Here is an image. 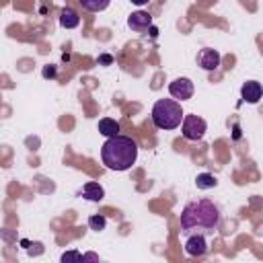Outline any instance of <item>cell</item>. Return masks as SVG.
Segmentation results:
<instances>
[{
    "label": "cell",
    "mask_w": 263,
    "mask_h": 263,
    "mask_svg": "<svg viewBox=\"0 0 263 263\" xmlns=\"http://www.w3.org/2000/svg\"><path fill=\"white\" fill-rule=\"evenodd\" d=\"M220 222V210L210 199H197L189 201L181 212V230H201V232H214Z\"/></svg>",
    "instance_id": "obj_1"
},
{
    "label": "cell",
    "mask_w": 263,
    "mask_h": 263,
    "mask_svg": "<svg viewBox=\"0 0 263 263\" xmlns=\"http://www.w3.org/2000/svg\"><path fill=\"white\" fill-rule=\"evenodd\" d=\"M138 158V144L127 136H111L101 146V160L111 171H127Z\"/></svg>",
    "instance_id": "obj_2"
},
{
    "label": "cell",
    "mask_w": 263,
    "mask_h": 263,
    "mask_svg": "<svg viewBox=\"0 0 263 263\" xmlns=\"http://www.w3.org/2000/svg\"><path fill=\"white\" fill-rule=\"evenodd\" d=\"M183 109L177 99H158L152 107V123L158 129H175L183 123Z\"/></svg>",
    "instance_id": "obj_3"
},
{
    "label": "cell",
    "mask_w": 263,
    "mask_h": 263,
    "mask_svg": "<svg viewBox=\"0 0 263 263\" xmlns=\"http://www.w3.org/2000/svg\"><path fill=\"white\" fill-rule=\"evenodd\" d=\"M208 129V123L205 119H201L199 115H185L183 117V123H181V134L185 140H191V142H197L203 138Z\"/></svg>",
    "instance_id": "obj_4"
},
{
    "label": "cell",
    "mask_w": 263,
    "mask_h": 263,
    "mask_svg": "<svg viewBox=\"0 0 263 263\" xmlns=\"http://www.w3.org/2000/svg\"><path fill=\"white\" fill-rule=\"evenodd\" d=\"M168 92H171V97L177 99V101H187V99L193 97V82H191L189 78H185V76L175 78V80L168 84Z\"/></svg>",
    "instance_id": "obj_5"
},
{
    "label": "cell",
    "mask_w": 263,
    "mask_h": 263,
    "mask_svg": "<svg viewBox=\"0 0 263 263\" xmlns=\"http://www.w3.org/2000/svg\"><path fill=\"white\" fill-rule=\"evenodd\" d=\"M197 66L203 68V70H208V72L216 70L220 66V53L216 49H212V47L199 49V53H197Z\"/></svg>",
    "instance_id": "obj_6"
},
{
    "label": "cell",
    "mask_w": 263,
    "mask_h": 263,
    "mask_svg": "<svg viewBox=\"0 0 263 263\" xmlns=\"http://www.w3.org/2000/svg\"><path fill=\"white\" fill-rule=\"evenodd\" d=\"M240 97H242V101L255 105V103L263 97V86H261V82H257V80H249V82H245L242 88H240Z\"/></svg>",
    "instance_id": "obj_7"
},
{
    "label": "cell",
    "mask_w": 263,
    "mask_h": 263,
    "mask_svg": "<svg viewBox=\"0 0 263 263\" xmlns=\"http://www.w3.org/2000/svg\"><path fill=\"white\" fill-rule=\"evenodd\" d=\"M185 251L187 255H193V257H199L208 251V242H205V236L203 234H193L185 240Z\"/></svg>",
    "instance_id": "obj_8"
},
{
    "label": "cell",
    "mask_w": 263,
    "mask_h": 263,
    "mask_svg": "<svg viewBox=\"0 0 263 263\" xmlns=\"http://www.w3.org/2000/svg\"><path fill=\"white\" fill-rule=\"evenodd\" d=\"M127 27L134 29V31H144V29H150L152 27V16L144 10H138V12H132L129 18H127Z\"/></svg>",
    "instance_id": "obj_9"
},
{
    "label": "cell",
    "mask_w": 263,
    "mask_h": 263,
    "mask_svg": "<svg viewBox=\"0 0 263 263\" xmlns=\"http://www.w3.org/2000/svg\"><path fill=\"white\" fill-rule=\"evenodd\" d=\"M60 25H62L64 29H74V27H78V25H80L78 12H76L74 8H70V6L62 8V12H60Z\"/></svg>",
    "instance_id": "obj_10"
},
{
    "label": "cell",
    "mask_w": 263,
    "mask_h": 263,
    "mask_svg": "<svg viewBox=\"0 0 263 263\" xmlns=\"http://www.w3.org/2000/svg\"><path fill=\"white\" fill-rule=\"evenodd\" d=\"M82 197H86L88 201H101L105 197V189L95 183V181H88L84 187H82Z\"/></svg>",
    "instance_id": "obj_11"
},
{
    "label": "cell",
    "mask_w": 263,
    "mask_h": 263,
    "mask_svg": "<svg viewBox=\"0 0 263 263\" xmlns=\"http://www.w3.org/2000/svg\"><path fill=\"white\" fill-rule=\"evenodd\" d=\"M99 132L105 136V138H111V136H117L119 134V123L111 117H103L99 119Z\"/></svg>",
    "instance_id": "obj_12"
},
{
    "label": "cell",
    "mask_w": 263,
    "mask_h": 263,
    "mask_svg": "<svg viewBox=\"0 0 263 263\" xmlns=\"http://www.w3.org/2000/svg\"><path fill=\"white\" fill-rule=\"evenodd\" d=\"M195 185H197V189H214V187L218 185V181H216L214 175H210V173H201V175H197Z\"/></svg>",
    "instance_id": "obj_13"
},
{
    "label": "cell",
    "mask_w": 263,
    "mask_h": 263,
    "mask_svg": "<svg viewBox=\"0 0 263 263\" xmlns=\"http://www.w3.org/2000/svg\"><path fill=\"white\" fill-rule=\"evenodd\" d=\"M86 10H90V12H101V10H105L107 6H109V2L111 0H78Z\"/></svg>",
    "instance_id": "obj_14"
},
{
    "label": "cell",
    "mask_w": 263,
    "mask_h": 263,
    "mask_svg": "<svg viewBox=\"0 0 263 263\" xmlns=\"http://www.w3.org/2000/svg\"><path fill=\"white\" fill-rule=\"evenodd\" d=\"M105 224H107V220H105V216H101V214H95V216L88 218V226H90V230L101 232V230H105Z\"/></svg>",
    "instance_id": "obj_15"
},
{
    "label": "cell",
    "mask_w": 263,
    "mask_h": 263,
    "mask_svg": "<svg viewBox=\"0 0 263 263\" xmlns=\"http://www.w3.org/2000/svg\"><path fill=\"white\" fill-rule=\"evenodd\" d=\"M70 259H74V261H84V255H80L78 251H70V253H64V255H62V261H64V263L70 261Z\"/></svg>",
    "instance_id": "obj_16"
},
{
    "label": "cell",
    "mask_w": 263,
    "mask_h": 263,
    "mask_svg": "<svg viewBox=\"0 0 263 263\" xmlns=\"http://www.w3.org/2000/svg\"><path fill=\"white\" fill-rule=\"evenodd\" d=\"M41 74H43V78H53L55 76V66H51V64L49 66H43V72Z\"/></svg>",
    "instance_id": "obj_17"
},
{
    "label": "cell",
    "mask_w": 263,
    "mask_h": 263,
    "mask_svg": "<svg viewBox=\"0 0 263 263\" xmlns=\"http://www.w3.org/2000/svg\"><path fill=\"white\" fill-rule=\"evenodd\" d=\"M111 62H113V58H111L109 53H103V55H99V64H105V66H107V64H111Z\"/></svg>",
    "instance_id": "obj_18"
},
{
    "label": "cell",
    "mask_w": 263,
    "mask_h": 263,
    "mask_svg": "<svg viewBox=\"0 0 263 263\" xmlns=\"http://www.w3.org/2000/svg\"><path fill=\"white\" fill-rule=\"evenodd\" d=\"M129 2H132V4H136V6H144L148 0H129Z\"/></svg>",
    "instance_id": "obj_19"
},
{
    "label": "cell",
    "mask_w": 263,
    "mask_h": 263,
    "mask_svg": "<svg viewBox=\"0 0 263 263\" xmlns=\"http://www.w3.org/2000/svg\"><path fill=\"white\" fill-rule=\"evenodd\" d=\"M238 138H240V127L234 125V140H238Z\"/></svg>",
    "instance_id": "obj_20"
},
{
    "label": "cell",
    "mask_w": 263,
    "mask_h": 263,
    "mask_svg": "<svg viewBox=\"0 0 263 263\" xmlns=\"http://www.w3.org/2000/svg\"><path fill=\"white\" fill-rule=\"evenodd\" d=\"M156 33H158V29L152 25V27H150V35H152V37H156Z\"/></svg>",
    "instance_id": "obj_21"
}]
</instances>
